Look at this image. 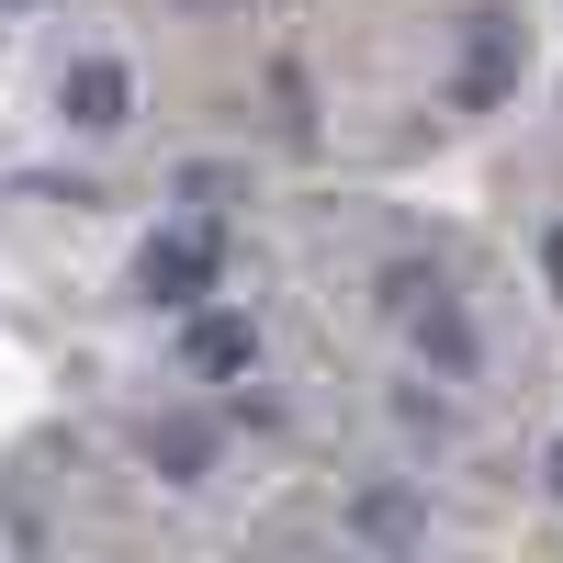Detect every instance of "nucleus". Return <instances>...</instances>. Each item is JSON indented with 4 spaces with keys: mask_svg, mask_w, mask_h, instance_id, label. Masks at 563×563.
I'll return each instance as SVG.
<instances>
[{
    "mask_svg": "<svg viewBox=\"0 0 563 563\" xmlns=\"http://www.w3.org/2000/svg\"><path fill=\"white\" fill-rule=\"evenodd\" d=\"M384 316H395L406 339H417V350H429V361L451 372V384L474 372V327H462V305H451V282H440V271L395 260V271H384Z\"/></svg>",
    "mask_w": 563,
    "mask_h": 563,
    "instance_id": "obj_1",
    "label": "nucleus"
},
{
    "mask_svg": "<svg viewBox=\"0 0 563 563\" xmlns=\"http://www.w3.org/2000/svg\"><path fill=\"white\" fill-rule=\"evenodd\" d=\"M519 68H530L519 12H462V79H451V102H462V113H496L507 90H519Z\"/></svg>",
    "mask_w": 563,
    "mask_h": 563,
    "instance_id": "obj_2",
    "label": "nucleus"
},
{
    "mask_svg": "<svg viewBox=\"0 0 563 563\" xmlns=\"http://www.w3.org/2000/svg\"><path fill=\"white\" fill-rule=\"evenodd\" d=\"M214 238H203V225H169V238H147V249H135V282H147V305H203L214 294Z\"/></svg>",
    "mask_w": 563,
    "mask_h": 563,
    "instance_id": "obj_3",
    "label": "nucleus"
},
{
    "mask_svg": "<svg viewBox=\"0 0 563 563\" xmlns=\"http://www.w3.org/2000/svg\"><path fill=\"white\" fill-rule=\"evenodd\" d=\"M57 113H68L79 135H113V124L135 113V68H124V57H79V68L57 79Z\"/></svg>",
    "mask_w": 563,
    "mask_h": 563,
    "instance_id": "obj_4",
    "label": "nucleus"
},
{
    "mask_svg": "<svg viewBox=\"0 0 563 563\" xmlns=\"http://www.w3.org/2000/svg\"><path fill=\"white\" fill-rule=\"evenodd\" d=\"M147 474L158 485H203L214 474V417H180V406L147 417Z\"/></svg>",
    "mask_w": 563,
    "mask_h": 563,
    "instance_id": "obj_5",
    "label": "nucleus"
},
{
    "mask_svg": "<svg viewBox=\"0 0 563 563\" xmlns=\"http://www.w3.org/2000/svg\"><path fill=\"white\" fill-rule=\"evenodd\" d=\"M180 361H192L203 384H225V372H249V361H260V327H249V316H192Z\"/></svg>",
    "mask_w": 563,
    "mask_h": 563,
    "instance_id": "obj_6",
    "label": "nucleus"
},
{
    "mask_svg": "<svg viewBox=\"0 0 563 563\" xmlns=\"http://www.w3.org/2000/svg\"><path fill=\"white\" fill-rule=\"evenodd\" d=\"M350 530H361V541H384V552H406V541H429V507L395 496V485H372V496L350 507Z\"/></svg>",
    "mask_w": 563,
    "mask_h": 563,
    "instance_id": "obj_7",
    "label": "nucleus"
},
{
    "mask_svg": "<svg viewBox=\"0 0 563 563\" xmlns=\"http://www.w3.org/2000/svg\"><path fill=\"white\" fill-rule=\"evenodd\" d=\"M541 282H552V294H563V225H552V238H541Z\"/></svg>",
    "mask_w": 563,
    "mask_h": 563,
    "instance_id": "obj_8",
    "label": "nucleus"
},
{
    "mask_svg": "<svg viewBox=\"0 0 563 563\" xmlns=\"http://www.w3.org/2000/svg\"><path fill=\"white\" fill-rule=\"evenodd\" d=\"M541 474H552V496H563V440H552V462H541Z\"/></svg>",
    "mask_w": 563,
    "mask_h": 563,
    "instance_id": "obj_9",
    "label": "nucleus"
}]
</instances>
